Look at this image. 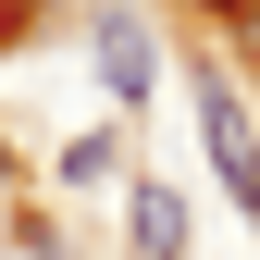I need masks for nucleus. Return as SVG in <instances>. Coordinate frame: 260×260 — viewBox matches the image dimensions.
<instances>
[{"mask_svg": "<svg viewBox=\"0 0 260 260\" xmlns=\"http://www.w3.org/2000/svg\"><path fill=\"white\" fill-rule=\"evenodd\" d=\"M186 100H199V149H211V186L260 223V124H248V87L223 75V62H199L186 75Z\"/></svg>", "mask_w": 260, "mask_h": 260, "instance_id": "obj_1", "label": "nucleus"}, {"mask_svg": "<svg viewBox=\"0 0 260 260\" xmlns=\"http://www.w3.org/2000/svg\"><path fill=\"white\" fill-rule=\"evenodd\" d=\"M87 62H100L112 112H137L149 87H161V38H149V13H137V0H100V13H87Z\"/></svg>", "mask_w": 260, "mask_h": 260, "instance_id": "obj_2", "label": "nucleus"}, {"mask_svg": "<svg viewBox=\"0 0 260 260\" xmlns=\"http://www.w3.org/2000/svg\"><path fill=\"white\" fill-rule=\"evenodd\" d=\"M124 236H137V260H186V199L161 174H124Z\"/></svg>", "mask_w": 260, "mask_h": 260, "instance_id": "obj_3", "label": "nucleus"}, {"mask_svg": "<svg viewBox=\"0 0 260 260\" xmlns=\"http://www.w3.org/2000/svg\"><path fill=\"white\" fill-rule=\"evenodd\" d=\"M124 161H137V149H124V124H87V137H62L50 186H75V199H87V186H124Z\"/></svg>", "mask_w": 260, "mask_h": 260, "instance_id": "obj_4", "label": "nucleus"}, {"mask_svg": "<svg viewBox=\"0 0 260 260\" xmlns=\"http://www.w3.org/2000/svg\"><path fill=\"white\" fill-rule=\"evenodd\" d=\"M174 13H199V25H223V38H236V25H248V0H174Z\"/></svg>", "mask_w": 260, "mask_h": 260, "instance_id": "obj_5", "label": "nucleus"}, {"mask_svg": "<svg viewBox=\"0 0 260 260\" xmlns=\"http://www.w3.org/2000/svg\"><path fill=\"white\" fill-rule=\"evenodd\" d=\"M236 62H260V0H248V25H236Z\"/></svg>", "mask_w": 260, "mask_h": 260, "instance_id": "obj_6", "label": "nucleus"}, {"mask_svg": "<svg viewBox=\"0 0 260 260\" xmlns=\"http://www.w3.org/2000/svg\"><path fill=\"white\" fill-rule=\"evenodd\" d=\"M13 186H25V174H13V149H0V211H13Z\"/></svg>", "mask_w": 260, "mask_h": 260, "instance_id": "obj_7", "label": "nucleus"}]
</instances>
